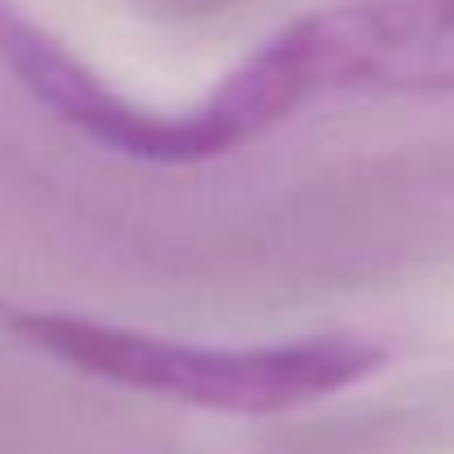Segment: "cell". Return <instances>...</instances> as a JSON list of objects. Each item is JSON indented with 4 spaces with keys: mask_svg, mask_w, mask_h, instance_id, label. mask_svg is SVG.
<instances>
[{
    "mask_svg": "<svg viewBox=\"0 0 454 454\" xmlns=\"http://www.w3.org/2000/svg\"><path fill=\"white\" fill-rule=\"evenodd\" d=\"M13 326L40 353L84 375L225 415L301 411L371 380L388 362V348L380 340L353 331L309 335L292 344H261V348H207L71 313H22Z\"/></svg>",
    "mask_w": 454,
    "mask_h": 454,
    "instance_id": "cell-1",
    "label": "cell"
},
{
    "mask_svg": "<svg viewBox=\"0 0 454 454\" xmlns=\"http://www.w3.org/2000/svg\"><path fill=\"white\" fill-rule=\"evenodd\" d=\"M265 44L301 106L331 93L454 98V0H340Z\"/></svg>",
    "mask_w": 454,
    "mask_h": 454,
    "instance_id": "cell-2",
    "label": "cell"
}]
</instances>
